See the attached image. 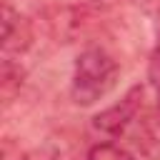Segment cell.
Listing matches in <instances>:
<instances>
[{"instance_id":"obj_1","label":"cell","mask_w":160,"mask_h":160,"mask_svg":"<svg viewBox=\"0 0 160 160\" xmlns=\"http://www.w3.org/2000/svg\"><path fill=\"white\" fill-rule=\"evenodd\" d=\"M118 72H120L118 62L102 48L82 50L75 60L72 85H70V95H72L75 105L88 108V105H95L100 98H105L115 88Z\"/></svg>"},{"instance_id":"obj_2","label":"cell","mask_w":160,"mask_h":160,"mask_svg":"<svg viewBox=\"0 0 160 160\" xmlns=\"http://www.w3.org/2000/svg\"><path fill=\"white\" fill-rule=\"evenodd\" d=\"M140 98H142V88L135 85V88H132L118 105H112V108L102 110L100 115H95L92 125H95L98 130L108 132V135H118V132H122L125 125L135 118V112H138V108H140Z\"/></svg>"},{"instance_id":"obj_3","label":"cell","mask_w":160,"mask_h":160,"mask_svg":"<svg viewBox=\"0 0 160 160\" xmlns=\"http://www.w3.org/2000/svg\"><path fill=\"white\" fill-rule=\"evenodd\" d=\"M88 160H135V158L115 142H98V145L90 148Z\"/></svg>"},{"instance_id":"obj_4","label":"cell","mask_w":160,"mask_h":160,"mask_svg":"<svg viewBox=\"0 0 160 160\" xmlns=\"http://www.w3.org/2000/svg\"><path fill=\"white\" fill-rule=\"evenodd\" d=\"M148 80H150V85L155 88V92L160 95V40H158V45H155V50H152V55H150Z\"/></svg>"},{"instance_id":"obj_5","label":"cell","mask_w":160,"mask_h":160,"mask_svg":"<svg viewBox=\"0 0 160 160\" xmlns=\"http://www.w3.org/2000/svg\"><path fill=\"white\" fill-rule=\"evenodd\" d=\"M135 2L145 10H160V0H135Z\"/></svg>"}]
</instances>
